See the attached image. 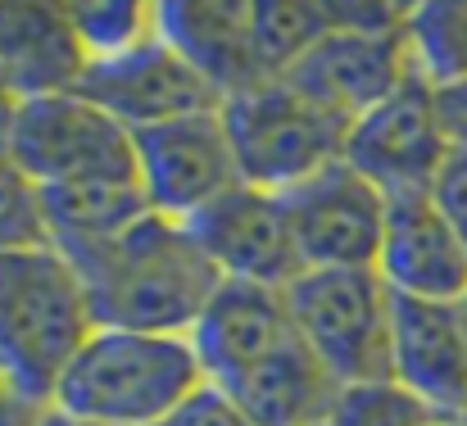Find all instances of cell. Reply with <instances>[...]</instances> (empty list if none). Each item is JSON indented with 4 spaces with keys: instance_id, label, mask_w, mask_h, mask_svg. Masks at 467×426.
I'll return each instance as SVG.
<instances>
[{
    "instance_id": "cell-32",
    "label": "cell",
    "mask_w": 467,
    "mask_h": 426,
    "mask_svg": "<svg viewBox=\"0 0 467 426\" xmlns=\"http://www.w3.org/2000/svg\"><path fill=\"white\" fill-rule=\"evenodd\" d=\"M463 426H467V418H463Z\"/></svg>"
},
{
    "instance_id": "cell-23",
    "label": "cell",
    "mask_w": 467,
    "mask_h": 426,
    "mask_svg": "<svg viewBox=\"0 0 467 426\" xmlns=\"http://www.w3.org/2000/svg\"><path fill=\"white\" fill-rule=\"evenodd\" d=\"M436 413L409 395L395 377L390 381H368V386H340L327 426H431Z\"/></svg>"
},
{
    "instance_id": "cell-17",
    "label": "cell",
    "mask_w": 467,
    "mask_h": 426,
    "mask_svg": "<svg viewBox=\"0 0 467 426\" xmlns=\"http://www.w3.org/2000/svg\"><path fill=\"white\" fill-rule=\"evenodd\" d=\"M82 68L87 55L64 5H0V82L18 100L73 91Z\"/></svg>"
},
{
    "instance_id": "cell-1",
    "label": "cell",
    "mask_w": 467,
    "mask_h": 426,
    "mask_svg": "<svg viewBox=\"0 0 467 426\" xmlns=\"http://www.w3.org/2000/svg\"><path fill=\"white\" fill-rule=\"evenodd\" d=\"M191 340L209 386L259 426H317L331 418L340 386L305 345L286 290L223 282Z\"/></svg>"
},
{
    "instance_id": "cell-2",
    "label": "cell",
    "mask_w": 467,
    "mask_h": 426,
    "mask_svg": "<svg viewBox=\"0 0 467 426\" xmlns=\"http://www.w3.org/2000/svg\"><path fill=\"white\" fill-rule=\"evenodd\" d=\"M91 299L96 327L114 331H155V336H191L223 273L209 264L186 223L146 213L119 241L68 259Z\"/></svg>"
},
{
    "instance_id": "cell-13",
    "label": "cell",
    "mask_w": 467,
    "mask_h": 426,
    "mask_svg": "<svg viewBox=\"0 0 467 426\" xmlns=\"http://www.w3.org/2000/svg\"><path fill=\"white\" fill-rule=\"evenodd\" d=\"M413 73H418V64H413V46H409V23L395 32L336 27L286 73V82L354 123L368 109H377Z\"/></svg>"
},
{
    "instance_id": "cell-8",
    "label": "cell",
    "mask_w": 467,
    "mask_h": 426,
    "mask_svg": "<svg viewBox=\"0 0 467 426\" xmlns=\"http://www.w3.org/2000/svg\"><path fill=\"white\" fill-rule=\"evenodd\" d=\"M450 154L436 87L422 73L404 78L377 109L354 119L345 141V163L358 168L386 200L431 195Z\"/></svg>"
},
{
    "instance_id": "cell-15",
    "label": "cell",
    "mask_w": 467,
    "mask_h": 426,
    "mask_svg": "<svg viewBox=\"0 0 467 426\" xmlns=\"http://www.w3.org/2000/svg\"><path fill=\"white\" fill-rule=\"evenodd\" d=\"M377 273L390 295L454 304L467 299V245L431 195L390 200Z\"/></svg>"
},
{
    "instance_id": "cell-11",
    "label": "cell",
    "mask_w": 467,
    "mask_h": 426,
    "mask_svg": "<svg viewBox=\"0 0 467 426\" xmlns=\"http://www.w3.org/2000/svg\"><path fill=\"white\" fill-rule=\"evenodd\" d=\"M186 227L200 241V250L209 255V264L223 273V282L286 290L305 273L282 195L259 191L250 182L227 191L218 204L195 213Z\"/></svg>"
},
{
    "instance_id": "cell-16",
    "label": "cell",
    "mask_w": 467,
    "mask_h": 426,
    "mask_svg": "<svg viewBox=\"0 0 467 426\" xmlns=\"http://www.w3.org/2000/svg\"><path fill=\"white\" fill-rule=\"evenodd\" d=\"M159 36L213 87L227 105L232 96L268 82L254 46V5H218V0H163Z\"/></svg>"
},
{
    "instance_id": "cell-10",
    "label": "cell",
    "mask_w": 467,
    "mask_h": 426,
    "mask_svg": "<svg viewBox=\"0 0 467 426\" xmlns=\"http://www.w3.org/2000/svg\"><path fill=\"white\" fill-rule=\"evenodd\" d=\"M305 268H377L390 200L345 159L282 191Z\"/></svg>"
},
{
    "instance_id": "cell-19",
    "label": "cell",
    "mask_w": 467,
    "mask_h": 426,
    "mask_svg": "<svg viewBox=\"0 0 467 426\" xmlns=\"http://www.w3.org/2000/svg\"><path fill=\"white\" fill-rule=\"evenodd\" d=\"M64 14L87 64L119 59L159 36V5L141 0H87V5H64Z\"/></svg>"
},
{
    "instance_id": "cell-30",
    "label": "cell",
    "mask_w": 467,
    "mask_h": 426,
    "mask_svg": "<svg viewBox=\"0 0 467 426\" xmlns=\"http://www.w3.org/2000/svg\"><path fill=\"white\" fill-rule=\"evenodd\" d=\"M5 400H9V395H5V386H0V404H5Z\"/></svg>"
},
{
    "instance_id": "cell-12",
    "label": "cell",
    "mask_w": 467,
    "mask_h": 426,
    "mask_svg": "<svg viewBox=\"0 0 467 426\" xmlns=\"http://www.w3.org/2000/svg\"><path fill=\"white\" fill-rule=\"evenodd\" d=\"M73 91L87 96L91 105H100L109 119H119L132 137L146 128H159V123L186 119V114L223 109L213 87L163 36L119 55V59L87 64Z\"/></svg>"
},
{
    "instance_id": "cell-20",
    "label": "cell",
    "mask_w": 467,
    "mask_h": 426,
    "mask_svg": "<svg viewBox=\"0 0 467 426\" xmlns=\"http://www.w3.org/2000/svg\"><path fill=\"white\" fill-rule=\"evenodd\" d=\"M409 46L431 87L467 82V0L409 5Z\"/></svg>"
},
{
    "instance_id": "cell-29",
    "label": "cell",
    "mask_w": 467,
    "mask_h": 426,
    "mask_svg": "<svg viewBox=\"0 0 467 426\" xmlns=\"http://www.w3.org/2000/svg\"><path fill=\"white\" fill-rule=\"evenodd\" d=\"M431 426H463V422H454V418H436Z\"/></svg>"
},
{
    "instance_id": "cell-22",
    "label": "cell",
    "mask_w": 467,
    "mask_h": 426,
    "mask_svg": "<svg viewBox=\"0 0 467 426\" xmlns=\"http://www.w3.org/2000/svg\"><path fill=\"white\" fill-rule=\"evenodd\" d=\"M32 245H50L41 186L23 172V163L0 137V255L32 250Z\"/></svg>"
},
{
    "instance_id": "cell-25",
    "label": "cell",
    "mask_w": 467,
    "mask_h": 426,
    "mask_svg": "<svg viewBox=\"0 0 467 426\" xmlns=\"http://www.w3.org/2000/svg\"><path fill=\"white\" fill-rule=\"evenodd\" d=\"M431 200H436V209L450 218V227L463 236L467 245V154H450L445 172L431 186Z\"/></svg>"
},
{
    "instance_id": "cell-6",
    "label": "cell",
    "mask_w": 467,
    "mask_h": 426,
    "mask_svg": "<svg viewBox=\"0 0 467 426\" xmlns=\"http://www.w3.org/2000/svg\"><path fill=\"white\" fill-rule=\"evenodd\" d=\"M241 177L259 191H291L345 159L349 119L309 100L286 78H268L223 105Z\"/></svg>"
},
{
    "instance_id": "cell-4",
    "label": "cell",
    "mask_w": 467,
    "mask_h": 426,
    "mask_svg": "<svg viewBox=\"0 0 467 426\" xmlns=\"http://www.w3.org/2000/svg\"><path fill=\"white\" fill-rule=\"evenodd\" d=\"M204 386L191 336L100 327L64 372L50 409L87 426H155Z\"/></svg>"
},
{
    "instance_id": "cell-26",
    "label": "cell",
    "mask_w": 467,
    "mask_h": 426,
    "mask_svg": "<svg viewBox=\"0 0 467 426\" xmlns=\"http://www.w3.org/2000/svg\"><path fill=\"white\" fill-rule=\"evenodd\" d=\"M436 105H441V123L454 154H467V82L436 87Z\"/></svg>"
},
{
    "instance_id": "cell-28",
    "label": "cell",
    "mask_w": 467,
    "mask_h": 426,
    "mask_svg": "<svg viewBox=\"0 0 467 426\" xmlns=\"http://www.w3.org/2000/svg\"><path fill=\"white\" fill-rule=\"evenodd\" d=\"M36 426H87V422H78V418H64L59 409H46V413H41V422H36Z\"/></svg>"
},
{
    "instance_id": "cell-14",
    "label": "cell",
    "mask_w": 467,
    "mask_h": 426,
    "mask_svg": "<svg viewBox=\"0 0 467 426\" xmlns=\"http://www.w3.org/2000/svg\"><path fill=\"white\" fill-rule=\"evenodd\" d=\"M390 377L436 418H467V299L436 304L395 295Z\"/></svg>"
},
{
    "instance_id": "cell-27",
    "label": "cell",
    "mask_w": 467,
    "mask_h": 426,
    "mask_svg": "<svg viewBox=\"0 0 467 426\" xmlns=\"http://www.w3.org/2000/svg\"><path fill=\"white\" fill-rule=\"evenodd\" d=\"M14 109H18V96L0 82V137H5V128H9V119H14Z\"/></svg>"
},
{
    "instance_id": "cell-5",
    "label": "cell",
    "mask_w": 467,
    "mask_h": 426,
    "mask_svg": "<svg viewBox=\"0 0 467 426\" xmlns=\"http://www.w3.org/2000/svg\"><path fill=\"white\" fill-rule=\"evenodd\" d=\"M286 304L336 386L390 381L395 295L377 268H305L286 286Z\"/></svg>"
},
{
    "instance_id": "cell-3",
    "label": "cell",
    "mask_w": 467,
    "mask_h": 426,
    "mask_svg": "<svg viewBox=\"0 0 467 426\" xmlns=\"http://www.w3.org/2000/svg\"><path fill=\"white\" fill-rule=\"evenodd\" d=\"M96 331L82 277L55 245L0 255V386L9 400L50 409Z\"/></svg>"
},
{
    "instance_id": "cell-9",
    "label": "cell",
    "mask_w": 467,
    "mask_h": 426,
    "mask_svg": "<svg viewBox=\"0 0 467 426\" xmlns=\"http://www.w3.org/2000/svg\"><path fill=\"white\" fill-rule=\"evenodd\" d=\"M137 182L150 209L172 223H191L227 191H236L245 177L223 109L186 114L137 132Z\"/></svg>"
},
{
    "instance_id": "cell-21",
    "label": "cell",
    "mask_w": 467,
    "mask_h": 426,
    "mask_svg": "<svg viewBox=\"0 0 467 426\" xmlns=\"http://www.w3.org/2000/svg\"><path fill=\"white\" fill-rule=\"evenodd\" d=\"M336 32V5H254V46L268 78H286Z\"/></svg>"
},
{
    "instance_id": "cell-24",
    "label": "cell",
    "mask_w": 467,
    "mask_h": 426,
    "mask_svg": "<svg viewBox=\"0 0 467 426\" xmlns=\"http://www.w3.org/2000/svg\"><path fill=\"white\" fill-rule=\"evenodd\" d=\"M155 426H259L236 400H227L218 386H204V390H195L182 409H172L163 422Z\"/></svg>"
},
{
    "instance_id": "cell-31",
    "label": "cell",
    "mask_w": 467,
    "mask_h": 426,
    "mask_svg": "<svg viewBox=\"0 0 467 426\" xmlns=\"http://www.w3.org/2000/svg\"><path fill=\"white\" fill-rule=\"evenodd\" d=\"M317 426H327V422H317Z\"/></svg>"
},
{
    "instance_id": "cell-7",
    "label": "cell",
    "mask_w": 467,
    "mask_h": 426,
    "mask_svg": "<svg viewBox=\"0 0 467 426\" xmlns=\"http://www.w3.org/2000/svg\"><path fill=\"white\" fill-rule=\"evenodd\" d=\"M5 145L41 191L78 182H137V137L78 91L18 100Z\"/></svg>"
},
{
    "instance_id": "cell-18",
    "label": "cell",
    "mask_w": 467,
    "mask_h": 426,
    "mask_svg": "<svg viewBox=\"0 0 467 426\" xmlns=\"http://www.w3.org/2000/svg\"><path fill=\"white\" fill-rule=\"evenodd\" d=\"M46 204V236L64 259H78L87 250H100L132 232L150 209L141 182H78V186H50L41 191Z\"/></svg>"
}]
</instances>
